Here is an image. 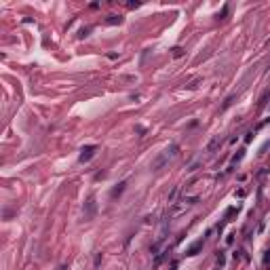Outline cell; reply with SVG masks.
<instances>
[{"label": "cell", "instance_id": "cell-5", "mask_svg": "<svg viewBox=\"0 0 270 270\" xmlns=\"http://www.w3.org/2000/svg\"><path fill=\"white\" fill-rule=\"evenodd\" d=\"M220 144H222V139H220V137H213V139L209 141V146H207V152H215V148H217Z\"/></svg>", "mask_w": 270, "mask_h": 270}, {"label": "cell", "instance_id": "cell-6", "mask_svg": "<svg viewBox=\"0 0 270 270\" xmlns=\"http://www.w3.org/2000/svg\"><path fill=\"white\" fill-rule=\"evenodd\" d=\"M125 186H127V184H125V182H120V184H118V188H114V190H112V199L120 196V194H123V190H125Z\"/></svg>", "mask_w": 270, "mask_h": 270}, {"label": "cell", "instance_id": "cell-9", "mask_svg": "<svg viewBox=\"0 0 270 270\" xmlns=\"http://www.w3.org/2000/svg\"><path fill=\"white\" fill-rule=\"evenodd\" d=\"M89 32H91V28H84V30H80V34H78V36H80V38H84V36H89Z\"/></svg>", "mask_w": 270, "mask_h": 270}, {"label": "cell", "instance_id": "cell-3", "mask_svg": "<svg viewBox=\"0 0 270 270\" xmlns=\"http://www.w3.org/2000/svg\"><path fill=\"white\" fill-rule=\"evenodd\" d=\"M95 209H97V205H95V201L91 199L86 205H84V215L86 217H93V213H95Z\"/></svg>", "mask_w": 270, "mask_h": 270}, {"label": "cell", "instance_id": "cell-8", "mask_svg": "<svg viewBox=\"0 0 270 270\" xmlns=\"http://www.w3.org/2000/svg\"><path fill=\"white\" fill-rule=\"evenodd\" d=\"M182 55H184V49H182V47H175V49H173V57H175V59L182 57Z\"/></svg>", "mask_w": 270, "mask_h": 270}, {"label": "cell", "instance_id": "cell-1", "mask_svg": "<svg viewBox=\"0 0 270 270\" xmlns=\"http://www.w3.org/2000/svg\"><path fill=\"white\" fill-rule=\"evenodd\" d=\"M177 150H179V148H177V144H171V146H169V148H167V150H165V152H162V154H160V156H158L154 162H152V169H154V171L162 169V167H165V165H167L171 158H175Z\"/></svg>", "mask_w": 270, "mask_h": 270}, {"label": "cell", "instance_id": "cell-2", "mask_svg": "<svg viewBox=\"0 0 270 270\" xmlns=\"http://www.w3.org/2000/svg\"><path fill=\"white\" fill-rule=\"evenodd\" d=\"M95 146H86V148H82V154H80V162H86V160H91L93 156H95Z\"/></svg>", "mask_w": 270, "mask_h": 270}, {"label": "cell", "instance_id": "cell-4", "mask_svg": "<svg viewBox=\"0 0 270 270\" xmlns=\"http://www.w3.org/2000/svg\"><path fill=\"white\" fill-rule=\"evenodd\" d=\"M106 23H108V26H116V23H123V17H118V15H108Z\"/></svg>", "mask_w": 270, "mask_h": 270}, {"label": "cell", "instance_id": "cell-7", "mask_svg": "<svg viewBox=\"0 0 270 270\" xmlns=\"http://www.w3.org/2000/svg\"><path fill=\"white\" fill-rule=\"evenodd\" d=\"M201 247H203V241H199V243H194V245H192V247L188 249V255H196V251H199Z\"/></svg>", "mask_w": 270, "mask_h": 270}]
</instances>
